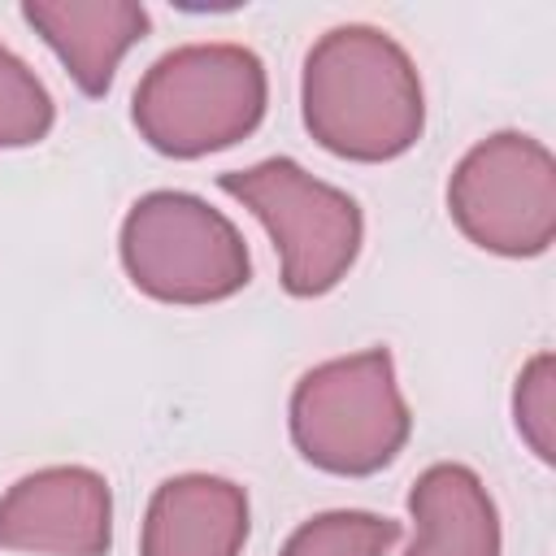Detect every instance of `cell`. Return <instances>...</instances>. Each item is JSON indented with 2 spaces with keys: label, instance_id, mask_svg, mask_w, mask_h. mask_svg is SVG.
<instances>
[{
  "label": "cell",
  "instance_id": "1",
  "mask_svg": "<svg viewBox=\"0 0 556 556\" xmlns=\"http://www.w3.org/2000/svg\"><path fill=\"white\" fill-rule=\"evenodd\" d=\"M308 135L348 161L404 156L426 126L413 56L378 26H334L304 56L300 83Z\"/></svg>",
  "mask_w": 556,
  "mask_h": 556
},
{
  "label": "cell",
  "instance_id": "2",
  "mask_svg": "<svg viewBox=\"0 0 556 556\" xmlns=\"http://www.w3.org/2000/svg\"><path fill=\"white\" fill-rule=\"evenodd\" d=\"M265 65L243 43H182L152 61L135 87L139 135L178 161L248 139L265 117Z\"/></svg>",
  "mask_w": 556,
  "mask_h": 556
},
{
  "label": "cell",
  "instance_id": "3",
  "mask_svg": "<svg viewBox=\"0 0 556 556\" xmlns=\"http://www.w3.org/2000/svg\"><path fill=\"white\" fill-rule=\"evenodd\" d=\"M413 417L387 348L313 365L291 391V439L326 473L365 478L400 456Z\"/></svg>",
  "mask_w": 556,
  "mask_h": 556
},
{
  "label": "cell",
  "instance_id": "4",
  "mask_svg": "<svg viewBox=\"0 0 556 556\" xmlns=\"http://www.w3.org/2000/svg\"><path fill=\"white\" fill-rule=\"evenodd\" d=\"M217 187L261 217L282 261V287L295 300L326 295L343 282L365 235L361 208L348 191L313 178L291 156L230 169L217 178Z\"/></svg>",
  "mask_w": 556,
  "mask_h": 556
},
{
  "label": "cell",
  "instance_id": "5",
  "mask_svg": "<svg viewBox=\"0 0 556 556\" xmlns=\"http://www.w3.org/2000/svg\"><path fill=\"white\" fill-rule=\"evenodd\" d=\"M130 282L165 304H213L248 287V243L230 217L191 191H148L122 222Z\"/></svg>",
  "mask_w": 556,
  "mask_h": 556
},
{
  "label": "cell",
  "instance_id": "6",
  "mask_svg": "<svg viewBox=\"0 0 556 556\" xmlns=\"http://www.w3.org/2000/svg\"><path fill=\"white\" fill-rule=\"evenodd\" d=\"M460 235L495 256H539L556 239V161L521 130L473 143L447 182Z\"/></svg>",
  "mask_w": 556,
  "mask_h": 556
},
{
  "label": "cell",
  "instance_id": "7",
  "mask_svg": "<svg viewBox=\"0 0 556 556\" xmlns=\"http://www.w3.org/2000/svg\"><path fill=\"white\" fill-rule=\"evenodd\" d=\"M113 543L109 482L87 465H48L0 495V547L35 556H104Z\"/></svg>",
  "mask_w": 556,
  "mask_h": 556
},
{
  "label": "cell",
  "instance_id": "8",
  "mask_svg": "<svg viewBox=\"0 0 556 556\" xmlns=\"http://www.w3.org/2000/svg\"><path fill=\"white\" fill-rule=\"evenodd\" d=\"M248 543V495L230 478L182 473L152 491L139 556H239Z\"/></svg>",
  "mask_w": 556,
  "mask_h": 556
},
{
  "label": "cell",
  "instance_id": "9",
  "mask_svg": "<svg viewBox=\"0 0 556 556\" xmlns=\"http://www.w3.org/2000/svg\"><path fill=\"white\" fill-rule=\"evenodd\" d=\"M22 17L61 56L83 96H104L122 56L148 35V9L130 0H26Z\"/></svg>",
  "mask_w": 556,
  "mask_h": 556
},
{
  "label": "cell",
  "instance_id": "10",
  "mask_svg": "<svg viewBox=\"0 0 556 556\" xmlns=\"http://www.w3.org/2000/svg\"><path fill=\"white\" fill-rule=\"evenodd\" d=\"M413 547L404 556H500V517L469 465H430L413 491Z\"/></svg>",
  "mask_w": 556,
  "mask_h": 556
},
{
  "label": "cell",
  "instance_id": "11",
  "mask_svg": "<svg viewBox=\"0 0 556 556\" xmlns=\"http://www.w3.org/2000/svg\"><path fill=\"white\" fill-rule=\"evenodd\" d=\"M395 539H400V521L339 508V513H321L304 521L282 543L278 556H387Z\"/></svg>",
  "mask_w": 556,
  "mask_h": 556
},
{
  "label": "cell",
  "instance_id": "12",
  "mask_svg": "<svg viewBox=\"0 0 556 556\" xmlns=\"http://www.w3.org/2000/svg\"><path fill=\"white\" fill-rule=\"evenodd\" d=\"M56 122V104L35 70L0 43V148H30Z\"/></svg>",
  "mask_w": 556,
  "mask_h": 556
},
{
  "label": "cell",
  "instance_id": "13",
  "mask_svg": "<svg viewBox=\"0 0 556 556\" xmlns=\"http://www.w3.org/2000/svg\"><path fill=\"white\" fill-rule=\"evenodd\" d=\"M552 352H539L521 374H517V391H513V417L521 439L534 447L539 460H552V426H556V400H552Z\"/></svg>",
  "mask_w": 556,
  "mask_h": 556
}]
</instances>
